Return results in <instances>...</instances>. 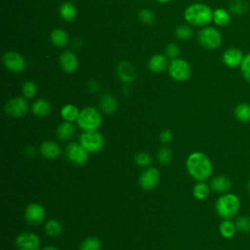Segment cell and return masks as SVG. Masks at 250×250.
Segmentation results:
<instances>
[{"label":"cell","instance_id":"obj_1","mask_svg":"<svg viewBox=\"0 0 250 250\" xmlns=\"http://www.w3.org/2000/svg\"><path fill=\"white\" fill-rule=\"evenodd\" d=\"M186 167L192 179L197 182L207 180L213 172V166L209 157L200 151L191 152L186 161Z\"/></svg>","mask_w":250,"mask_h":250},{"label":"cell","instance_id":"obj_2","mask_svg":"<svg viewBox=\"0 0 250 250\" xmlns=\"http://www.w3.org/2000/svg\"><path fill=\"white\" fill-rule=\"evenodd\" d=\"M187 22L195 26H206L213 21V10L204 3H194L187 7L184 12Z\"/></svg>","mask_w":250,"mask_h":250},{"label":"cell","instance_id":"obj_3","mask_svg":"<svg viewBox=\"0 0 250 250\" xmlns=\"http://www.w3.org/2000/svg\"><path fill=\"white\" fill-rule=\"evenodd\" d=\"M240 207V200L237 195L233 193H224L221 195L215 204V210L219 217L224 220H230L233 218Z\"/></svg>","mask_w":250,"mask_h":250},{"label":"cell","instance_id":"obj_4","mask_svg":"<svg viewBox=\"0 0 250 250\" xmlns=\"http://www.w3.org/2000/svg\"><path fill=\"white\" fill-rule=\"evenodd\" d=\"M76 123L83 132L98 131L103 123V116L96 107L86 106L80 110Z\"/></svg>","mask_w":250,"mask_h":250},{"label":"cell","instance_id":"obj_5","mask_svg":"<svg viewBox=\"0 0 250 250\" xmlns=\"http://www.w3.org/2000/svg\"><path fill=\"white\" fill-rule=\"evenodd\" d=\"M223 41L221 32L213 26H204L198 33V42L208 50L218 49Z\"/></svg>","mask_w":250,"mask_h":250},{"label":"cell","instance_id":"obj_6","mask_svg":"<svg viewBox=\"0 0 250 250\" xmlns=\"http://www.w3.org/2000/svg\"><path fill=\"white\" fill-rule=\"evenodd\" d=\"M79 143L89 153H97L104 146V138L98 131L83 132L79 137Z\"/></svg>","mask_w":250,"mask_h":250},{"label":"cell","instance_id":"obj_7","mask_svg":"<svg viewBox=\"0 0 250 250\" xmlns=\"http://www.w3.org/2000/svg\"><path fill=\"white\" fill-rule=\"evenodd\" d=\"M167 69L170 77L179 82L188 80L191 74V67L189 63L186 60L180 58L171 60Z\"/></svg>","mask_w":250,"mask_h":250},{"label":"cell","instance_id":"obj_8","mask_svg":"<svg viewBox=\"0 0 250 250\" xmlns=\"http://www.w3.org/2000/svg\"><path fill=\"white\" fill-rule=\"evenodd\" d=\"M64 155L68 162L75 166H83L87 163L89 152L80 143H70L64 149Z\"/></svg>","mask_w":250,"mask_h":250},{"label":"cell","instance_id":"obj_9","mask_svg":"<svg viewBox=\"0 0 250 250\" xmlns=\"http://www.w3.org/2000/svg\"><path fill=\"white\" fill-rule=\"evenodd\" d=\"M28 109V103L24 97H16L10 99L4 105L6 114L15 118L23 117L27 113Z\"/></svg>","mask_w":250,"mask_h":250},{"label":"cell","instance_id":"obj_10","mask_svg":"<svg viewBox=\"0 0 250 250\" xmlns=\"http://www.w3.org/2000/svg\"><path fill=\"white\" fill-rule=\"evenodd\" d=\"M3 64L6 69L14 73H20L25 68V60L18 52L8 51L3 55Z\"/></svg>","mask_w":250,"mask_h":250},{"label":"cell","instance_id":"obj_11","mask_svg":"<svg viewBox=\"0 0 250 250\" xmlns=\"http://www.w3.org/2000/svg\"><path fill=\"white\" fill-rule=\"evenodd\" d=\"M160 180L159 171L154 167H146L139 176L138 182L140 187L145 190H151L155 188Z\"/></svg>","mask_w":250,"mask_h":250},{"label":"cell","instance_id":"obj_12","mask_svg":"<svg viewBox=\"0 0 250 250\" xmlns=\"http://www.w3.org/2000/svg\"><path fill=\"white\" fill-rule=\"evenodd\" d=\"M24 219L25 221L32 226L41 225L46 217L45 208L37 202L29 203L24 210Z\"/></svg>","mask_w":250,"mask_h":250},{"label":"cell","instance_id":"obj_13","mask_svg":"<svg viewBox=\"0 0 250 250\" xmlns=\"http://www.w3.org/2000/svg\"><path fill=\"white\" fill-rule=\"evenodd\" d=\"M18 250H39L40 238L33 232H21L15 240Z\"/></svg>","mask_w":250,"mask_h":250},{"label":"cell","instance_id":"obj_14","mask_svg":"<svg viewBox=\"0 0 250 250\" xmlns=\"http://www.w3.org/2000/svg\"><path fill=\"white\" fill-rule=\"evenodd\" d=\"M243 58H244V55L241 52V50H239L238 48H235V47L228 48L227 50L224 51V53L222 55L223 62L225 63V65H227L228 67H230V68L240 66Z\"/></svg>","mask_w":250,"mask_h":250},{"label":"cell","instance_id":"obj_15","mask_svg":"<svg viewBox=\"0 0 250 250\" xmlns=\"http://www.w3.org/2000/svg\"><path fill=\"white\" fill-rule=\"evenodd\" d=\"M60 65L62 68V70L67 73L75 72L79 65L78 59L72 51H64L60 56Z\"/></svg>","mask_w":250,"mask_h":250},{"label":"cell","instance_id":"obj_16","mask_svg":"<svg viewBox=\"0 0 250 250\" xmlns=\"http://www.w3.org/2000/svg\"><path fill=\"white\" fill-rule=\"evenodd\" d=\"M40 154L49 160L58 158L62 153V148L59 144L54 141H45L40 145Z\"/></svg>","mask_w":250,"mask_h":250},{"label":"cell","instance_id":"obj_17","mask_svg":"<svg viewBox=\"0 0 250 250\" xmlns=\"http://www.w3.org/2000/svg\"><path fill=\"white\" fill-rule=\"evenodd\" d=\"M116 69H117V75L123 82L130 83L135 80L136 71L133 64L130 62H127V61L120 62Z\"/></svg>","mask_w":250,"mask_h":250},{"label":"cell","instance_id":"obj_18","mask_svg":"<svg viewBox=\"0 0 250 250\" xmlns=\"http://www.w3.org/2000/svg\"><path fill=\"white\" fill-rule=\"evenodd\" d=\"M210 188L219 193H225L231 188V181L225 175H218L211 179Z\"/></svg>","mask_w":250,"mask_h":250},{"label":"cell","instance_id":"obj_19","mask_svg":"<svg viewBox=\"0 0 250 250\" xmlns=\"http://www.w3.org/2000/svg\"><path fill=\"white\" fill-rule=\"evenodd\" d=\"M169 62L167 57L162 54L153 55L148 61V68L153 73H161L168 68Z\"/></svg>","mask_w":250,"mask_h":250},{"label":"cell","instance_id":"obj_20","mask_svg":"<svg viewBox=\"0 0 250 250\" xmlns=\"http://www.w3.org/2000/svg\"><path fill=\"white\" fill-rule=\"evenodd\" d=\"M75 126L72 122L63 121L60 123L56 129V136L60 141H68L75 135Z\"/></svg>","mask_w":250,"mask_h":250},{"label":"cell","instance_id":"obj_21","mask_svg":"<svg viewBox=\"0 0 250 250\" xmlns=\"http://www.w3.org/2000/svg\"><path fill=\"white\" fill-rule=\"evenodd\" d=\"M100 107L105 114H113L117 110V101L111 94L105 93L100 98Z\"/></svg>","mask_w":250,"mask_h":250},{"label":"cell","instance_id":"obj_22","mask_svg":"<svg viewBox=\"0 0 250 250\" xmlns=\"http://www.w3.org/2000/svg\"><path fill=\"white\" fill-rule=\"evenodd\" d=\"M31 111L37 117H45L51 112V104L45 99H38L32 104Z\"/></svg>","mask_w":250,"mask_h":250},{"label":"cell","instance_id":"obj_23","mask_svg":"<svg viewBox=\"0 0 250 250\" xmlns=\"http://www.w3.org/2000/svg\"><path fill=\"white\" fill-rule=\"evenodd\" d=\"M61 117L62 118L63 121H67V122H74L77 120L80 110L78 109V107L72 104H64L62 108H61Z\"/></svg>","mask_w":250,"mask_h":250},{"label":"cell","instance_id":"obj_24","mask_svg":"<svg viewBox=\"0 0 250 250\" xmlns=\"http://www.w3.org/2000/svg\"><path fill=\"white\" fill-rule=\"evenodd\" d=\"M45 233L51 237H57L63 231V227L62 223L56 219L48 220L44 225Z\"/></svg>","mask_w":250,"mask_h":250},{"label":"cell","instance_id":"obj_25","mask_svg":"<svg viewBox=\"0 0 250 250\" xmlns=\"http://www.w3.org/2000/svg\"><path fill=\"white\" fill-rule=\"evenodd\" d=\"M50 39H51V42L59 48H62L66 46L68 43V35L62 28L54 29L50 34Z\"/></svg>","mask_w":250,"mask_h":250},{"label":"cell","instance_id":"obj_26","mask_svg":"<svg viewBox=\"0 0 250 250\" xmlns=\"http://www.w3.org/2000/svg\"><path fill=\"white\" fill-rule=\"evenodd\" d=\"M77 15L75 6L71 2H64L60 6V16L65 21H72Z\"/></svg>","mask_w":250,"mask_h":250},{"label":"cell","instance_id":"obj_27","mask_svg":"<svg viewBox=\"0 0 250 250\" xmlns=\"http://www.w3.org/2000/svg\"><path fill=\"white\" fill-rule=\"evenodd\" d=\"M213 21L219 26H227L230 22V15L227 10L217 8L213 11Z\"/></svg>","mask_w":250,"mask_h":250},{"label":"cell","instance_id":"obj_28","mask_svg":"<svg viewBox=\"0 0 250 250\" xmlns=\"http://www.w3.org/2000/svg\"><path fill=\"white\" fill-rule=\"evenodd\" d=\"M234 116L241 123L250 121V104L246 103L238 104L234 108Z\"/></svg>","mask_w":250,"mask_h":250},{"label":"cell","instance_id":"obj_29","mask_svg":"<svg viewBox=\"0 0 250 250\" xmlns=\"http://www.w3.org/2000/svg\"><path fill=\"white\" fill-rule=\"evenodd\" d=\"M210 193V186L204 183V181L197 182L192 188V194L198 200H204Z\"/></svg>","mask_w":250,"mask_h":250},{"label":"cell","instance_id":"obj_30","mask_svg":"<svg viewBox=\"0 0 250 250\" xmlns=\"http://www.w3.org/2000/svg\"><path fill=\"white\" fill-rule=\"evenodd\" d=\"M236 230L235 223L231 222L230 220H224L219 226V231L225 238H231Z\"/></svg>","mask_w":250,"mask_h":250},{"label":"cell","instance_id":"obj_31","mask_svg":"<svg viewBox=\"0 0 250 250\" xmlns=\"http://www.w3.org/2000/svg\"><path fill=\"white\" fill-rule=\"evenodd\" d=\"M248 10V3L244 0H231L229 4V11L236 16L243 15Z\"/></svg>","mask_w":250,"mask_h":250},{"label":"cell","instance_id":"obj_32","mask_svg":"<svg viewBox=\"0 0 250 250\" xmlns=\"http://www.w3.org/2000/svg\"><path fill=\"white\" fill-rule=\"evenodd\" d=\"M102 243L98 237L89 236L85 238L79 246V250H101Z\"/></svg>","mask_w":250,"mask_h":250},{"label":"cell","instance_id":"obj_33","mask_svg":"<svg viewBox=\"0 0 250 250\" xmlns=\"http://www.w3.org/2000/svg\"><path fill=\"white\" fill-rule=\"evenodd\" d=\"M21 93H22V97H24L25 99H32V98H34L36 93H37V86H36V84L33 81H31V80L25 81L22 84Z\"/></svg>","mask_w":250,"mask_h":250},{"label":"cell","instance_id":"obj_34","mask_svg":"<svg viewBox=\"0 0 250 250\" xmlns=\"http://www.w3.org/2000/svg\"><path fill=\"white\" fill-rule=\"evenodd\" d=\"M134 161L138 166L146 168V167H149L152 160H151V156L146 151H139L135 154Z\"/></svg>","mask_w":250,"mask_h":250},{"label":"cell","instance_id":"obj_35","mask_svg":"<svg viewBox=\"0 0 250 250\" xmlns=\"http://www.w3.org/2000/svg\"><path fill=\"white\" fill-rule=\"evenodd\" d=\"M172 150L167 146H162L157 152V160L161 165H167L171 162Z\"/></svg>","mask_w":250,"mask_h":250},{"label":"cell","instance_id":"obj_36","mask_svg":"<svg viewBox=\"0 0 250 250\" xmlns=\"http://www.w3.org/2000/svg\"><path fill=\"white\" fill-rule=\"evenodd\" d=\"M175 34H176L177 38H179L180 40H188L192 37L193 31L188 25L184 24V25L177 26V28L175 30Z\"/></svg>","mask_w":250,"mask_h":250},{"label":"cell","instance_id":"obj_37","mask_svg":"<svg viewBox=\"0 0 250 250\" xmlns=\"http://www.w3.org/2000/svg\"><path fill=\"white\" fill-rule=\"evenodd\" d=\"M235 227L240 232H250V218L246 216H240L236 219Z\"/></svg>","mask_w":250,"mask_h":250},{"label":"cell","instance_id":"obj_38","mask_svg":"<svg viewBox=\"0 0 250 250\" xmlns=\"http://www.w3.org/2000/svg\"><path fill=\"white\" fill-rule=\"evenodd\" d=\"M240 70L244 79L250 83V53L244 56L240 64Z\"/></svg>","mask_w":250,"mask_h":250},{"label":"cell","instance_id":"obj_39","mask_svg":"<svg viewBox=\"0 0 250 250\" xmlns=\"http://www.w3.org/2000/svg\"><path fill=\"white\" fill-rule=\"evenodd\" d=\"M139 19L145 24H152L155 21V15L151 10L143 9L139 13Z\"/></svg>","mask_w":250,"mask_h":250},{"label":"cell","instance_id":"obj_40","mask_svg":"<svg viewBox=\"0 0 250 250\" xmlns=\"http://www.w3.org/2000/svg\"><path fill=\"white\" fill-rule=\"evenodd\" d=\"M180 54V48L176 43H169L165 48V56L171 60L177 59Z\"/></svg>","mask_w":250,"mask_h":250},{"label":"cell","instance_id":"obj_41","mask_svg":"<svg viewBox=\"0 0 250 250\" xmlns=\"http://www.w3.org/2000/svg\"><path fill=\"white\" fill-rule=\"evenodd\" d=\"M159 140L162 144H168L173 140V133L170 130L165 129V130L161 131V133L159 135Z\"/></svg>","mask_w":250,"mask_h":250},{"label":"cell","instance_id":"obj_42","mask_svg":"<svg viewBox=\"0 0 250 250\" xmlns=\"http://www.w3.org/2000/svg\"><path fill=\"white\" fill-rule=\"evenodd\" d=\"M100 89V85L98 84V82L96 81H90L88 84V90L92 93H96L98 92Z\"/></svg>","mask_w":250,"mask_h":250},{"label":"cell","instance_id":"obj_43","mask_svg":"<svg viewBox=\"0 0 250 250\" xmlns=\"http://www.w3.org/2000/svg\"><path fill=\"white\" fill-rule=\"evenodd\" d=\"M41 250H59V248H57L56 246H53V245H47V246L43 247Z\"/></svg>","mask_w":250,"mask_h":250},{"label":"cell","instance_id":"obj_44","mask_svg":"<svg viewBox=\"0 0 250 250\" xmlns=\"http://www.w3.org/2000/svg\"><path fill=\"white\" fill-rule=\"evenodd\" d=\"M156 1L161 2V3H167V2H169V1H171V0H156Z\"/></svg>","mask_w":250,"mask_h":250},{"label":"cell","instance_id":"obj_45","mask_svg":"<svg viewBox=\"0 0 250 250\" xmlns=\"http://www.w3.org/2000/svg\"><path fill=\"white\" fill-rule=\"evenodd\" d=\"M247 188H248V191L250 192V180L248 181V184H247Z\"/></svg>","mask_w":250,"mask_h":250}]
</instances>
